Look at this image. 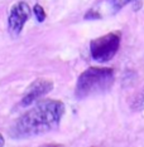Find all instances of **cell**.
Here are the masks:
<instances>
[{
	"label": "cell",
	"mask_w": 144,
	"mask_h": 147,
	"mask_svg": "<svg viewBox=\"0 0 144 147\" xmlns=\"http://www.w3.org/2000/svg\"><path fill=\"white\" fill-rule=\"evenodd\" d=\"M65 105L58 99L38 102L28 112L22 115L10 128V137L15 140L41 136L59 126Z\"/></svg>",
	"instance_id": "6da1fadb"
},
{
	"label": "cell",
	"mask_w": 144,
	"mask_h": 147,
	"mask_svg": "<svg viewBox=\"0 0 144 147\" xmlns=\"http://www.w3.org/2000/svg\"><path fill=\"white\" fill-rule=\"evenodd\" d=\"M135 0H108V5L105 6V13H110V14H115L116 11H119L121 8H124L126 4L133 3Z\"/></svg>",
	"instance_id": "8992f818"
},
{
	"label": "cell",
	"mask_w": 144,
	"mask_h": 147,
	"mask_svg": "<svg viewBox=\"0 0 144 147\" xmlns=\"http://www.w3.org/2000/svg\"><path fill=\"white\" fill-rule=\"evenodd\" d=\"M33 13H34V16H35V19L38 23H43L46 20L47 14H46V11H44V9H43L42 5L35 4L33 6Z\"/></svg>",
	"instance_id": "ba28073f"
},
{
	"label": "cell",
	"mask_w": 144,
	"mask_h": 147,
	"mask_svg": "<svg viewBox=\"0 0 144 147\" xmlns=\"http://www.w3.org/2000/svg\"><path fill=\"white\" fill-rule=\"evenodd\" d=\"M115 72L106 67H90L80 74L75 88L77 99H85L92 96L104 94L114 84Z\"/></svg>",
	"instance_id": "7a4b0ae2"
},
{
	"label": "cell",
	"mask_w": 144,
	"mask_h": 147,
	"mask_svg": "<svg viewBox=\"0 0 144 147\" xmlns=\"http://www.w3.org/2000/svg\"><path fill=\"white\" fill-rule=\"evenodd\" d=\"M130 108L134 112H139L144 111V86L142 87V89L136 93V96L133 98L132 103H130Z\"/></svg>",
	"instance_id": "52a82bcc"
},
{
	"label": "cell",
	"mask_w": 144,
	"mask_h": 147,
	"mask_svg": "<svg viewBox=\"0 0 144 147\" xmlns=\"http://www.w3.org/2000/svg\"><path fill=\"white\" fill-rule=\"evenodd\" d=\"M5 145V141H4V137L1 136V133H0V147H3Z\"/></svg>",
	"instance_id": "9c48e42d"
},
{
	"label": "cell",
	"mask_w": 144,
	"mask_h": 147,
	"mask_svg": "<svg viewBox=\"0 0 144 147\" xmlns=\"http://www.w3.org/2000/svg\"><path fill=\"white\" fill-rule=\"evenodd\" d=\"M121 42V33L111 32L90 42V53L95 62L106 63L115 57Z\"/></svg>",
	"instance_id": "3957f363"
},
{
	"label": "cell",
	"mask_w": 144,
	"mask_h": 147,
	"mask_svg": "<svg viewBox=\"0 0 144 147\" xmlns=\"http://www.w3.org/2000/svg\"><path fill=\"white\" fill-rule=\"evenodd\" d=\"M53 89V82L47 78H38L31 83V86L27 88V91L23 94L20 101V107H28L33 102L39 99L47 93H49Z\"/></svg>",
	"instance_id": "5b68a950"
},
{
	"label": "cell",
	"mask_w": 144,
	"mask_h": 147,
	"mask_svg": "<svg viewBox=\"0 0 144 147\" xmlns=\"http://www.w3.org/2000/svg\"><path fill=\"white\" fill-rule=\"evenodd\" d=\"M31 8L25 1H18L10 8L8 16V29L13 35H19L25 22L31 18Z\"/></svg>",
	"instance_id": "277c9868"
}]
</instances>
